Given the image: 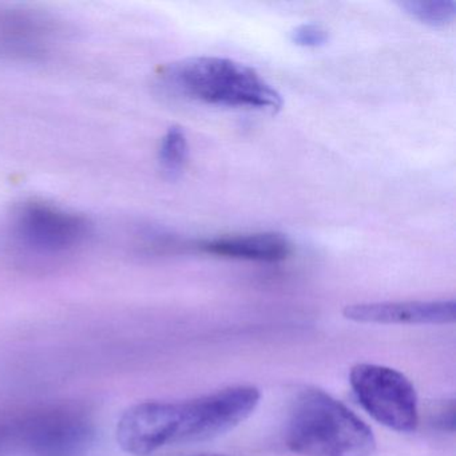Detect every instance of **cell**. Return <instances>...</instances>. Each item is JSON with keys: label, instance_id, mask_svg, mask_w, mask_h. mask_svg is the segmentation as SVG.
<instances>
[{"label": "cell", "instance_id": "1", "mask_svg": "<svg viewBox=\"0 0 456 456\" xmlns=\"http://www.w3.org/2000/svg\"><path fill=\"white\" fill-rule=\"evenodd\" d=\"M256 387L237 386L186 402H143L125 411L117 440L125 452L149 455L165 445L216 439L247 420L260 403Z\"/></svg>", "mask_w": 456, "mask_h": 456}, {"label": "cell", "instance_id": "2", "mask_svg": "<svg viewBox=\"0 0 456 456\" xmlns=\"http://www.w3.org/2000/svg\"><path fill=\"white\" fill-rule=\"evenodd\" d=\"M162 84L188 100L225 108L280 110L282 97L257 71L237 61L194 57L167 66Z\"/></svg>", "mask_w": 456, "mask_h": 456}, {"label": "cell", "instance_id": "3", "mask_svg": "<svg viewBox=\"0 0 456 456\" xmlns=\"http://www.w3.org/2000/svg\"><path fill=\"white\" fill-rule=\"evenodd\" d=\"M285 442L303 456H370L376 450L372 429L343 403L317 388L296 396Z\"/></svg>", "mask_w": 456, "mask_h": 456}, {"label": "cell", "instance_id": "4", "mask_svg": "<svg viewBox=\"0 0 456 456\" xmlns=\"http://www.w3.org/2000/svg\"><path fill=\"white\" fill-rule=\"evenodd\" d=\"M357 400L375 420L402 434L418 427V395L413 384L394 368L357 364L349 373Z\"/></svg>", "mask_w": 456, "mask_h": 456}, {"label": "cell", "instance_id": "5", "mask_svg": "<svg viewBox=\"0 0 456 456\" xmlns=\"http://www.w3.org/2000/svg\"><path fill=\"white\" fill-rule=\"evenodd\" d=\"M90 236L86 218L45 202H28L15 212L12 237L15 247L39 257H62Z\"/></svg>", "mask_w": 456, "mask_h": 456}, {"label": "cell", "instance_id": "6", "mask_svg": "<svg viewBox=\"0 0 456 456\" xmlns=\"http://www.w3.org/2000/svg\"><path fill=\"white\" fill-rule=\"evenodd\" d=\"M344 317L367 324L443 325L456 320L455 300L354 304Z\"/></svg>", "mask_w": 456, "mask_h": 456}, {"label": "cell", "instance_id": "7", "mask_svg": "<svg viewBox=\"0 0 456 456\" xmlns=\"http://www.w3.org/2000/svg\"><path fill=\"white\" fill-rule=\"evenodd\" d=\"M53 37L49 20L38 14L0 10V57L37 60L47 54Z\"/></svg>", "mask_w": 456, "mask_h": 456}, {"label": "cell", "instance_id": "8", "mask_svg": "<svg viewBox=\"0 0 456 456\" xmlns=\"http://www.w3.org/2000/svg\"><path fill=\"white\" fill-rule=\"evenodd\" d=\"M199 249L218 257L279 263L290 255L292 245L282 234L255 233L204 240L200 242Z\"/></svg>", "mask_w": 456, "mask_h": 456}, {"label": "cell", "instance_id": "9", "mask_svg": "<svg viewBox=\"0 0 456 456\" xmlns=\"http://www.w3.org/2000/svg\"><path fill=\"white\" fill-rule=\"evenodd\" d=\"M399 4L405 14L431 28H444L456 17L453 0H405Z\"/></svg>", "mask_w": 456, "mask_h": 456}, {"label": "cell", "instance_id": "10", "mask_svg": "<svg viewBox=\"0 0 456 456\" xmlns=\"http://www.w3.org/2000/svg\"><path fill=\"white\" fill-rule=\"evenodd\" d=\"M188 140L181 127L173 126L167 130L159 146V162L162 169L170 177H177L188 159Z\"/></svg>", "mask_w": 456, "mask_h": 456}, {"label": "cell", "instance_id": "11", "mask_svg": "<svg viewBox=\"0 0 456 456\" xmlns=\"http://www.w3.org/2000/svg\"><path fill=\"white\" fill-rule=\"evenodd\" d=\"M290 41L301 47H320L327 44V30L314 23H304L293 28Z\"/></svg>", "mask_w": 456, "mask_h": 456}]
</instances>
